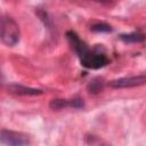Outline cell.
<instances>
[{
	"label": "cell",
	"mask_w": 146,
	"mask_h": 146,
	"mask_svg": "<svg viewBox=\"0 0 146 146\" xmlns=\"http://www.w3.org/2000/svg\"><path fill=\"white\" fill-rule=\"evenodd\" d=\"M21 30L17 22L7 15L0 16V41L7 47H14L19 42Z\"/></svg>",
	"instance_id": "7a4b0ae2"
},
{
	"label": "cell",
	"mask_w": 146,
	"mask_h": 146,
	"mask_svg": "<svg viewBox=\"0 0 146 146\" xmlns=\"http://www.w3.org/2000/svg\"><path fill=\"white\" fill-rule=\"evenodd\" d=\"M146 82V75L140 74L136 76H128V78H120L115 79L108 82V86L114 89H122V88H133L145 84Z\"/></svg>",
	"instance_id": "277c9868"
},
{
	"label": "cell",
	"mask_w": 146,
	"mask_h": 146,
	"mask_svg": "<svg viewBox=\"0 0 146 146\" xmlns=\"http://www.w3.org/2000/svg\"><path fill=\"white\" fill-rule=\"evenodd\" d=\"M83 106H84V102L82 98H72V99L56 98L49 103V107L52 111H59L65 108H82Z\"/></svg>",
	"instance_id": "5b68a950"
},
{
	"label": "cell",
	"mask_w": 146,
	"mask_h": 146,
	"mask_svg": "<svg viewBox=\"0 0 146 146\" xmlns=\"http://www.w3.org/2000/svg\"><path fill=\"white\" fill-rule=\"evenodd\" d=\"M8 91L10 94H15V95H19V96H38V95L43 94V91L41 89L25 87V86L17 84V83L8 86Z\"/></svg>",
	"instance_id": "8992f818"
},
{
	"label": "cell",
	"mask_w": 146,
	"mask_h": 146,
	"mask_svg": "<svg viewBox=\"0 0 146 146\" xmlns=\"http://www.w3.org/2000/svg\"><path fill=\"white\" fill-rule=\"evenodd\" d=\"M105 81L103 78H95L88 84V91L90 94H98L104 89Z\"/></svg>",
	"instance_id": "ba28073f"
},
{
	"label": "cell",
	"mask_w": 146,
	"mask_h": 146,
	"mask_svg": "<svg viewBox=\"0 0 146 146\" xmlns=\"http://www.w3.org/2000/svg\"><path fill=\"white\" fill-rule=\"evenodd\" d=\"M119 39L121 41H123L124 43H140L144 42L145 40V35L141 32H131V33H124V34H120Z\"/></svg>",
	"instance_id": "52a82bcc"
},
{
	"label": "cell",
	"mask_w": 146,
	"mask_h": 146,
	"mask_svg": "<svg viewBox=\"0 0 146 146\" xmlns=\"http://www.w3.org/2000/svg\"><path fill=\"white\" fill-rule=\"evenodd\" d=\"M96 2H100V3H110L112 0H94Z\"/></svg>",
	"instance_id": "30bf717a"
},
{
	"label": "cell",
	"mask_w": 146,
	"mask_h": 146,
	"mask_svg": "<svg viewBox=\"0 0 146 146\" xmlns=\"http://www.w3.org/2000/svg\"><path fill=\"white\" fill-rule=\"evenodd\" d=\"M30 137L26 133L14 131V130H1L0 131V144L9 146H22L30 144Z\"/></svg>",
	"instance_id": "3957f363"
},
{
	"label": "cell",
	"mask_w": 146,
	"mask_h": 146,
	"mask_svg": "<svg viewBox=\"0 0 146 146\" xmlns=\"http://www.w3.org/2000/svg\"><path fill=\"white\" fill-rule=\"evenodd\" d=\"M112 30H113L112 26L106 23H96L90 26V31L97 32V33H108V32H112Z\"/></svg>",
	"instance_id": "9c48e42d"
},
{
	"label": "cell",
	"mask_w": 146,
	"mask_h": 146,
	"mask_svg": "<svg viewBox=\"0 0 146 146\" xmlns=\"http://www.w3.org/2000/svg\"><path fill=\"white\" fill-rule=\"evenodd\" d=\"M66 36L72 49L80 58V63L83 67L89 70H99L110 63V58L106 56L103 47L97 46L90 49L74 31H67Z\"/></svg>",
	"instance_id": "6da1fadb"
}]
</instances>
